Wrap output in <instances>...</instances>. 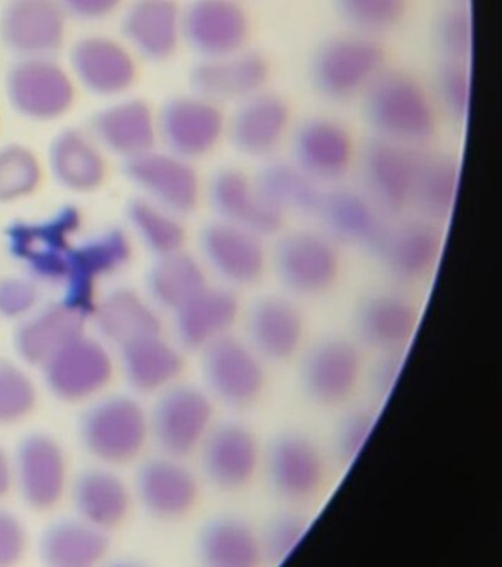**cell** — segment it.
<instances>
[{"label":"cell","instance_id":"cell-1","mask_svg":"<svg viewBox=\"0 0 502 567\" xmlns=\"http://www.w3.org/2000/svg\"><path fill=\"white\" fill-rule=\"evenodd\" d=\"M365 115L375 137L414 147L433 140L438 106L428 89L402 71L385 70L367 89Z\"/></svg>","mask_w":502,"mask_h":567},{"label":"cell","instance_id":"cell-2","mask_svg":"<svg viewBox=\"0 0 502 567\" xmlns=\"http://www.w3.org/2000/svg\"><path fill=\"white\" fill-rule=\"evenodd\" d=\"M79 436L86 453L103 466H124L145 450L150 413L133 396H101L80 419Z\"/></svg>","mask_w":502,"mask_h":567},{"label":"cell","instance_id":"cell-3","mask_svg":"<svg viewBox=\"0 0 502 567\" xmlns=\"http://www.w3.org/2000/svg\"><path fill=\"white\" fill-rule=\"evenodd\" d=\"M82 221V212L75 205H64L42 220L12 221L4 229L9 256L20 262L31 278L44 284H62Z\"/></svg>","mask_w":502,"mask_h":567},{"label":"cell","instance_id":"cell-4","mask_svg":"<svg viewBox=\"0 0 502 567\" xmlns=\"http://www.w3.org/2000/svg\"><path fill=\"white\" fill-rule=\"evenodd\" d=\"M383 71V48L371 35L356 31L326 40L311 62L314 86L335 102L365 95Z\"/></svg>","mask_w":502,"mask_h":567},{"label":"cell","instance_id":"cell-5","mask_svg":"<svg viewBox=\"0 0 502 567\" xmlns=\"http://www.w3.org/2000/svg\"><path fill=\"white\" fill-rule=\"evenodd\" d=\"M214 425L213 396L189 383L160 392L150 413V433L161 453L182 460L198 453Z\"/></svg>","mask_w":502,"mask_h":567},{"label":"cell","instance_id":"cell-6","mask_svg":"<svg viewBox=\"0 0 502 567\" xmlns=\"http://www.w3.org/2000/svg\"><path fill=\"white\" fill-rule=\"evenodd\" d=\"M202 352L205 390L214 400L235 410L257 404L266 391V361L245 338L228 333Z\"/></svg>","mask_w":502,"mask_h":567},{"label":"cell","instance_id":"cell-7","mask_svg":"<svg viewBox=\"0 0 502 567\" xmlns=\"http://www.w3.org/2000/svg\"><path fill=\"white\" fill-rule=\"evenodd\" d=\"M272 260L284 288L301 298L329 292L342 270L338 244L322 230L299 229L281 236Z\"/></svg>","mask_w":502,"mask_h":567},{"label":"cell","instance_id":"cell-8","mask_svg":"<svg viewBox=\"0 0 502 567\" xmlns=\"http://www.w3.org/2000/svg\"><path fill=\"white\" fill-rule=\"evenodd\" d=\"M132 256V243L127 234L116 227H110L82 244H75L62 279V302L84 319H91L100 301L98 286L101 280L123 270Z\"/></svg>","mask_w":502,"mask_h":567},{"label":"cell","instance_id":"cell-9","mask_svg":"<svg viewBox=\"0 0 502 567\" xmlns=\"http://www.w3.org/2000/svg\"><path fill=\"white\" fill-rule=\"evenodd\" d=\"M263 466L273 493L294 506L313 502L325 488L326 455L303 432L286 431L273 437L263 451Z\"/></svg>","mask_w":502,"mask_h":567},{"label":"cell","instance_id":"cell-10","mask_svg":"<svg viewBox=\"0 0 502 567\" xmlns=\"http://www.w3.org/2000/svg\"><path fill=\"white\" fill-rule=\"evenodd\" d=\"M227 122L222 105L194 92L170 97L156 115L161 142L172 154L189 161L205 158L222 145Z\"/></svg>","mask_w":502,"mask_h":567},{"label":"cell","instance_id":"cell-11","mask_svg":"<svg viewBox=\"0 0 502 567\" xmlns=\"http://www.w3.org/2000/svg\"><path fill=\"white\" fill-rule=\"evenodd\" d=\"M205 269L233 289L262 282L268 269L266 239L245 227L215 220L206 223L198 238Z\"/></svg>","mask_w":502,"mask_h":567},{"label":"cell","instance_id":"cell-12","mask_svg":"<svg viewBox=\"0 0 502 567\" xmlns=\"http://www.w3.org/2000/svg\"><path fill=\"white\" fill-rule=\"evenodd\" d=\"M365 374L360 346L352 339L327 337L305 352L299 368L304 394L321 408H338L356 394Z\"/></svg>","mask_w":502,"mask_h":567},{"label":"cell","instance_id":"cell-13","mask_svg":"<svg viewBox=\"0 0 502 567\" xmlns=\"http://www.w3.org/2000/svg\"><path fill=\"white\" fill-rule=\"evenodd\" d=\"M43 381L55 399L84 403L96 399L114 378V360L100 339L79 334L42 365Z\"/></svg>","mask_w":502,"mask_h":567},{"label":"cell","instance_id":"cell-14","mask_svg":"<svg viewBox=\"0 0 502 567\" xmlns=\"http://www.w3.org/2000/svg\"><path fill=\"white\" fill-rule=\"evenodd\" d=\"M4 91L11 109L33 122L61 118L75 100L73 80L51 56L22 58L9 69Z\"/></svg>","mask_w":502,"mask_h":567},{"label":"cell","instance_id":"cell-15","mask_svg":"<svg viewBox=\"0 0 502 567\" xmlns=\"http://www.w3.org/2000/svg\"><path fill=\"white\" fill-rule=\"evenodd\" d=\"M123 173L143 196L182 218L199 208L204 185L194 161L152 150L124 159Z\"/></svg>","mask_w":502,"mask_h":567},{"label":"cell","instance_id":"cell-16","mask_svg":"<svg viewBox=\"0 0 502 567\" xmlns=\"http://www.w3.org/2000/svg\"><path fill=\"white\" fill-rule=\"evenodd\" d=\"M442 249V225L414 216L389 220L371 251L397 282L419 284L437 269Z\"/></svg>","mask_w":502,"mask_h":567},{"label":"cell","instance_id":"cell-17","mask_svg":"<svg viewBox=\"0 0 502 567\" xmlns=\"http://www.w3.org/2000/svg\"><path fill=\"white\" fill-rule=\"evenodd\" d=\"M13 486L22 502L48 512L64 498L69 488V460L60 442L44 432H31L18 442L12 455Z\"/></svg>","mask_w":502,"mask_h":567},{"label":"cell","instance_id":"cell-18","mask_svg":"<svg viewBox=\"0 0 502 567\" xmlns=\"http://www.w3.org/2000/svg\"><path fill=\"white\" fill-rule=\"evenodd\" d=\"M420 151L375 137L358 156L361 190L387 217L400 216L411 207Z\"/></svg>","mask_w":502,"mask_h":567},{"label":"cell","instance_id":"cell-19","mask_svg":"<svg viewBox=\"0 0 502 567\" xmlns=\"http://www.w3.org/2000/svg\"><path fill=\"white\" fill-rule=\"evenodd\" d=\"M205 195L219 220L245 227L264 239L284 229L286 214L259 190L255 178L239 168L217 169L206 185Z\"/></svg>","mask_w":502,"mask_h":567},{"label":"cell","instance_id":"cell-20","mask_svg":"<svg viewBox=\"0 0 502 567\" xmlns=\"http://www.w3.org/2000/svg\"><path fill=\"white\" fill-rule=\"evenodd\" d=\"M198 454L205 480L223 493L245 489L263 466V449L257 435L239 422L214 425Z\"/></svg>","mask_w":502,"mask_h":567},{"label":"cell","instance_id":"cell-21","mask_svg":"<svg viewBox=\"0 0 502 567\" xmlns=\"http://www.w3.org/2000/svg\"><path fill=\"white\" fill-rule=\"evenodd\" d=\"M419 323V307L398 290H378L367 295L358 303L352 319L358 346L378 354H406Z\"/></svg>","mask_w":502,"mask_h":567},{"label":"cell","instance_id":"cell-22","mask_svg":"<svg viewBox=\"0 0 502 567\" xmlns=\"http://www.w3.org/2000/svg\"><path fill=\"white\" fill-rule=\"evenodd\" d=\"M294 163L321 185L344 181L357 163L352 133L339 120L316 115L293 135Z\"/></svg>","mask_w":502,"mask_h":567},{"label":"cell","instance_id":"cell-23","mask_svg":"<svg viewBox=\"0 0 502 567\" xmlns=\"http://www.w3.org/2000/svg\"><path fill=\"white\" fill-rule=\"evenodd\" d=\"M250 18L239 0H192L183 8V42L201 58L244 51Z\"/></svg>","mask_w":502,"mask_h":567},{"label":"cell","instance_id":"cell-24","mask_svg":"<svg viewBox=\"0 0 502 567\" xmlns=\"http://www.w3.org/2000/svg\"><path fill=\"white\" fill-rule=\"evenodd\" d=\"M134 493L151 516L161 520L183 519L194 512L201 497L198 477L182 458L156 455L139 466Z\"/></svg>","mask_w":502,"mask_h":567},{"label":"cell","instance_id":"cell-25","mask_svg":"<svg viewBox=\"0 0 502 567\" xmlns=\"http://www.w3.org/2000/svg\"><path fill=\"white\" fill-rule=\"evenodd\" d=\"M270 75L267 58L244 49L230 55L201 58L191 70L189 82L196 95L222 106L237 105L266 91Z\"/></svg>","mask_w":502,"mask_h":567},{"label":"cell","instance_id":"cell-26","mask_svg":"<svg viewBox=\"0 0 502 567\" xmlns=\"http://www.w3.org/2000/svg\"><path fill=\"white\" fill-rule=\"evenodd\" d=\"M66 16L58 0H9L0 13V39L22 58L51 56L64 44Z\"/></svg>","mask_w":502,"mask_h":567},{"label":"cell","instance_id":"cell-27","mask_svg":"<svg viewBox=\"0 0 502 567\" xmlns=\"http://www.w3.org/2000/svg\"><path fill=\"white\" fill-rule=\"evenodd\" d=\"M293 128V111L276 93L263 91L236 105L228 117L227 137L237 152L248 158L264 159L275 155L288 140Z\"/></svg>","mask_w":502,"mask_h":567},{"label":"cell","instance_id":"cell-28","mask_svg":"<svg viewBox=\"0 0 502 567\" xmlns=\"http://www.w3.org/2000/svg\"><path fill=\"white\" fill-rule=\"evenodd\" d=\"M245 339L266 363L293 360L305 339L303 311L284 295L258 298L246 312Z\"/></svg>","mask_w":502,"mask_h":567},{"label":"cell","instance_id":"cell-29","mask_svg":"<svg viewBox=\"0 0 502 567\" xmlns=\"http://www.w3.org/2000/svg\"><path fill=\"white\" fill-rule=\"evenodd\" d=\"M70 65L79 83L98 96L123 95L137 79L132 53L106 35H86L78 40L70 51Z\"/></svg>","mask_w":502,"mask_h":567},{"label":"cell","instance_id":"cell-30","mask_svg":"<svg viewBox=\"0 0 502 567\" xmlns=\"http://www.w3.org/2000/svg\"><path fill=\"white\" fill-rule=\"evenodd\" d=\"M240 315V299L235 289L208 284L173 312L174 332L183 348L202 351L232 333Z\"/></svg>","mask_w":502,"mask_h":567},{"label":"cell","instance_id":"cell-31","mask_svg":"<svg viewBox=\"0 0 502 567\" xmlns=\"http://www.w3.org/2000/svg\"><path fill=\"white\" fill-rule=\"evenodd\" d=\"M316 217L336 244L373 249L389 218L356 187H331L322 194Z\"/></svg>","mask_w":502,"mask_h":567},{"label":"cell","instance_id":"cell-32","mask_svg":"<svg viewBox=\"0 0 502 567\" xmlns=\"http://www.w3.org/2000/svg\"><path fill=\"white\" fill-rule=\"evenodd\" d=\"M121 27L139 55L152 62L167 61L183 42V8L176 0H132Z\"/></svg>","mask_w":502,"mask_h":567},{"label":"cell","instance_id":"cell-33","mask_svg":"<svg viewBox=\"0 0 502 567\" xmlns=\"http://www.w3.org/2000/svg\"><path fill=\"white\" fill-rule=\"evenodd\" d=\"M91 131L98 145L124 159L154 150L158 140L154 111L136 97L98 111L91 120Z\"/></svg>","mask_w":502,"mask_h":567},{"label":"cell","instance_id":"cell-34","mask_svg":"<svg viewBox=\"0 0 502 567\" xmlns=\"http://www.w3.org/2000/svg\"><path fill=\"white\" fill-rule=\"evenodd\" d=\"M84 323L86 319L64 302L49 303L21 320L13 348L22 363L42 368L65 343L84 333Z\"/></svg>","mask_w":502,"mask_h":567},{"label":"cell","instance_id":"cell-35","mask_svg":"<svg viewBox=\"0 0 502 567\" xmlns=\"http://www.w3.org/2000/svg\"><path fill=\"white\" fill-rule=\"evenodd\" d=\"M71 502L80 519L102 530L123 524L132 507L127 482L110 466L89 467L71 485Z\"/></svg>","mask_w":502,"mask_h":567},{"label":"cell","instance_id":"cell-36","mask_svg":"<svg viewBox=\"0 0 502 567\" xmlns=\"http://www.w3.org/2000/svg\"><path fill=\"white\" fill-rule=\"evenodd\" d=\"M49 168L58 185L75 194L100 189L106 178V161L101 146L88 133L69 127L49 145Z\"/></svg>","mask_w":502,"mask_h":567},{"label":"cell","instance_id":"cell-37","mask_svg":"<svg viewBox=\"0 0 502 567\" xmlns=\"http://www.w3.org/2000/svg\"><path fill=\"white\" fill-rule=\"evenodd\" d=\"M125 381L141 394H160L177 383L185 357L163 333L139 338L120 347Z\"/></svg>","mask_w":502,"mask_h":567},{"label":"cell","instance_id":"cell-38","mask_svg":"<svg viewBox=\"0 0 502 567\" xmlns=\"http://www.w3.org/2000/svg\"><path fill=\"white\" fill-rule=\"evenodd\" d=\"M196 555L202 565L211 567L264 564L259 530L236 515H218L206 520L196 537Z\"/></svg>","mask_w":502,"mask_h":567},{"label":"cell","instance_id":"cell-39","mask_svg":"<svg viewBox=\"0 0 502 567\" xmlns=\"http://www.w3.org/2000/svg\"><path fill=\"white\" fill-rule=\"evenodd\" d=\"M92 317L103 339L116 347L163 333V321L154 303L132 288H116L103 295Z\"/></svg>","mask_w":502,"mask_h":567},{"label":"cell","instance_id":"cell-40","mask_svg":"<svg viewBox=\"0 0 502 567\" xmlns=\"http://www.w3.org/2000/svg\"><path fill=\"white\" fill-rule=\"evenodd\" d=\"M110 550L105 530L80 517L52 522L40 535L39 556L53 567H89L101 564Z\"/></svg>","mask_w":502,"mask_h":567},{"label":"cell","instance_id":"cell-41","mask_svg":"<svg viewBox=\"0 0 502 567\" xmlns=\"http://www.w3.org/2000/svg\"><path fill=\"white\" fill-rule=\"evenodd\" d=\"M460 163L443 152H420L411 207L417 216L443 225L451 217L460 185Z\"/></svg>","mask_w":502,"mask_h":567},{"label":"cell","instance_id":"cell-42","mask_svg":"<svg viewBox=\"0 0 502 567\" xmlns=\"http://www.w3.org/2000/svg\"><path fill=\"white\" fill-rule=\"evenodd\" d=\"M208 285V270L199 257L182 251L156 257L146 276L151 302L173 312Z\"/></svg>","mask_w":502,"mask_h":567},{"label":"cell","instance_id":"cell-43","mask_svg":"<svg viewBox=\"0 0 502 567\" xmlns=\"http://www.w3.org/2000/svg\"><path fill=\"white\" fill-rule=\"evenodd\" d=\"M259 190L285 214L316 216L325 187L294 161H272L255 178Z\"/></svg>","mask_w":502,"mask_h":567},{"label":"cell","instance_id":"cell-44","mask_svg":"<svg viewBox=\"0 0 502 567\" xmlns=\"http://www.w3.org/2000/svg\"><path fill=\"white\" fill-rule=\"evenodd\" d=\"M125 217L143 247L154 256H167L185 249L187 234L182 217L146 196L130 199Z\"/></svg>","mask_w":502,"mask_h":567},{"label":"cell","instance_id":"cell-45","mask_svg":"<svg viewBox=\"0 0 502 567\" xmlns=\"http://www.w3.org/2000/svg\"><path fill=\"white\" fill-rule=\"evenodd\" d=\"M42 183V167L34 152L20 143L0 147V204L33 195Z\"/></svg>","mask_w":502,"mask_h":567},{"label":"cell","instance_id":"cell-46","mask_svg":"<svg viewBox=\"0 0 502 567\" xmlns=\"http://www.w3.org/2000/svg\"><path fill=\"white\" fill-rule=\"evenodd\" d=\"M336 8L352 31L376 38L400 24L407 0H336Z\"/></svg>","mask_w":502,"mask_h":567},{"label":"cell","instance_id":"cell-47","mask_svg":"<svg viewBox=\"0 0 502 567\" xmlns=\"http://www.w3.org/2000/svg\"><path fill=\"white\" fill-rule=\"evenodd\" d=\"M38 404V386L20 364L0 359V426L17 425Z\"/></svg>","mask_w":502,"mask_h":567},{"label":"cell","instance_id":"cell-48","mask_svg":"<svg viewBox=\"0 0 502 567\" xmlns=\"http://www.w3.org/2000/svg\"><path fill=\"white\" fill-rule=\"evenodd\" d=\"M309 519L297 511L276 513L259 530L263 559L270 565H281L294 555L308 534Z\"/></svg>","mask_w":502,"mask_h":567},{"label":"cell","instance_id":"cell-49","mask_svg":"<svg viewBox=\"0 0 502 567\" xmlns=\"http://www.w3.org/2000/svg\"><path fill=\"white\" fill-rule=\"evenodd\" d=\"M472 96V71L470 62L445 60L434 78V95L441 109L454 122L464 123L469 117Z\"/></svg>","mask_w":502,"mask_h":567},{"label":"cell","instance_id":"cell-50","mask_svg":"<svg viewBox=\"0 0 502 567\" xmlns=\"http://www.w3.org/2000/svg\"><path fill=\"white\" fill-rule=\"evenodd\" d=\"M437 42L445 60L470 62L473 52V17L470 3H452L439 18Z\"/></svg>","mask_w":502,"mask_h":567},{"label":"cell","instance_id":"cell-51","mask_svg":"<svg viewBox=\"0 0 502 567\" xmlns=\"http://www.w3.org/2000/svg\"><path fill=\"white\" fill-rule=\"evenodd\" d=\"M376 425H378V412L373 408H357L345 414L335 429L336 458L345 466L356 462Z\"/></svg>","mask_w":502,"mask_h":567},{"label":"cell","instance_id":"cell-52","mask_svg":"<svg viewBox=\"0 0 502 567\" xmlns=\"http://www.w3.org/2000/svg\"><path fill=\"white\" fill-rule=\"evenodd\" d=\"M40 292L33 280L9 276L0 279V317L22 320L39 306Z\"/></svg>","mask_w":502,"mask_h":567},{"label":"cell","instance_id":"cell-53","mask_svg":"<svg viewBox=\"0 0 502 567\" xmlns=\"http://www.w3.org/2000/svg\"><path fill=\"white\" fill-rule=\"evenodd\" d=\"M29 547V534L16 513L0 507V566L20 564Z\"/></svg>","mask_w":502,"mask_h":567},{"label":"cell","instance_id":"cell-54","mask_svg":"<svg viewBox=\"0 0 502 567\" xmlns=\"http://www.w3.org/2000/svg\"><path fill=\"white\" fill-rule=\"evenodd\" d=\"M403 360L406 354L396 352V354H380V359L376 361L370 372V386L379 400H387L392 394L401 377Z\"/></svg>","mask_w":502,"mask_h":567},{"label":"cell","instance_id":"cell-55","mask_svg":"<svg viewBox=\"0 0 502 567\" xmlns=\"http://www.w3.org/2000/svg\"><path fill=\"white\" fill-rule=\"evenodd\" d=\"M66 17L79 21H101L111 17L123 0H58Z\"/></svg>","mask_w":502,"mask_h":567},{"label":"cell","instance_id":"cell-56","mask_svg":"<svg viewBox=\"0 0 502 567\" xmlns=\"http://www.w3.org/2000/svg\"><path fill=\"white\" fill-rule=\"evenodd\" d=\"M13 486L12 455L0 444V499L7 497Z\"/></svg>","mask_w":502,"mask_h":567},{"label":"cell","instance_id":"cell-57","mask_svg":"<svg viewBox=\"0 0 502 567\" xmlns=\"http://www.w3.org/2000/svg\"><path fill=\"white\" fill-rule=\"evenodd\" d=\"M452 3H470V0H452Z\"/></svg>","mask_w":502,"mask_h":567}]
</instances>
